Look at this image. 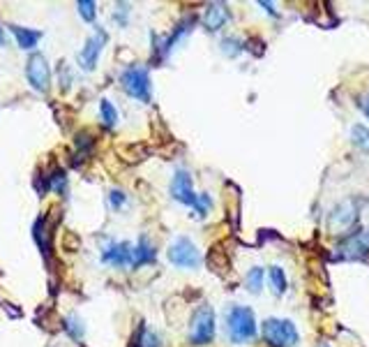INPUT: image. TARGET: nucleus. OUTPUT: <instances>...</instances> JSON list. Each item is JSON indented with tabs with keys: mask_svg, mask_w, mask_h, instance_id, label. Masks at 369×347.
I'll return each instance as SVG.
<instances>
[{
	"mask_svg": "<svg viewBox=\"0 0 369 347\" xmlns=\"http://www.w3.org/2000/svg\"><path fill=\"white\" fill-rule=\"evenodd\" d=\"M226 326H228V338L233 343H247L257 334V319H254V312L247 306H233L226 312Z\"/></svg>",
	"mask_w": 369,
	"mask_h": 347,
	"instance_id": "f257e3e1",
	"label": "nucleus"
},
{
	"mask_svg": "<svg viewBox=\"0 0 369 347\" xmlns=\"http://www.w3.org/2000/svg\"><path fill=\"white\" fill-rule=\"evenodd\" d=\"M60 218H63V211H60L58 206L49 208V213H44L42 218H37L33 227V237H35V243H37V248L42 250V255L49 259L51 255V246H54V229L58 227Z\"/></svg>",
	"mask_w": 369,
	"mask_h": 347,
	"instance_id": "f03ea898",
	"label": "nucleus"
},
{
	"mask_svg": "<svg viewBox=\"0 0 369 347\" xmlns=\"http://www.w3.org/2000/svg\"><path fill=\"white\" fill-rule=\"evenodd\" d=\"M263 338L272 347H293L298 343V329L288 319L270 317L263 322Z\"/></svg>",
	"mask_w": 369,
	"mask_h": 347,
	"instance_id": "7ed1b4c3",
	"label": "nucleus"
},
{
	"mask_svg": "<svg viewBox=\"0 0 369 347\" xmlns=\"http://www.w3.org/2000/svg\"><path fill=\"white\" fill-rule=\"evenodd\" d=\"M215 338V310L210 306H201L192 315L189 324V343L192 345H208Z\"/></svg>",
	"mask_w": 369,
	"mask_h": 347,
	"instance_id": "20e7f679",
	"label": "nucleus"
},
{
	"mask_svg": "<svg viewBox=\"0 0 369 347\" xmlns=\"http://www.w3.org/2000/svg\"><path fill=\"white\" fill-rule=\"evenodd\" d=\"M122 91H125L129 98L151 102V79H148V69L131 65L127 67L120 76Z\"/></svg>",
	"mask_w": 369,
	"mask_h": 347,
	"instance_id": "39448f33",
	"label": "nucleus"
},
{
	"mask_svg": "<svg viewBox=\"0 0 369 347\" xmlns=\"http://www.w3.org/2000/svg\"><path fill=\"white\" fill-rule=\"evenodd\" d=\"M337 259H369V229L348 234L337 246Z\"/></svg>",
	"mask_w": 369,
	"mask_h": 347,
	"instance_id": "423d86ee",
	"label": "nucleus"
},
{
	"mask_svg": "<svg viewBox=\"0 0 369 347\" xmlns=\"http://www.w3.org/2000/svg\"><path fill=\"white\" fill-rule=\"evenodd\" d=\"M25 79L37 93H49L51 89V67L42 54H33L25 63Z\"/></svg>",
	"mask_w": 369,
	"mask_h": 347,
	"instance_id": "0eeeda50",
	"label": "nucleus"
},
{
	"mask_svg": "<svg viewBox=\"0 0 369 347\" xmlns=\"http://www.w3.org/2000/svg\"><path fill=\"white\" fill-rule=\"evenodd\" d=\"M107 40H109V35L104 28H98L90 35V38L86 40L83 49L78 51V65H81V69H86V72H93L95 65H98L100 56H102V51H104V45H107Z\"/></svg>",
	"mask_w": 369,
	"mask_h": 347,
	"instance_id": "6e6552de",
	"label": "nucleus"
},
{
	"mask_svg": "<svg viewBox=\"0 0 369 347\" xmlns=\"http://www.w3.org/2000/svg\"><path fill=\"white\" fill-rule=\"evenodd\" d=\"M169 262L173 266H180V268H197L199 262H201V255H199V250L197 246L192 243L189 239H175L171 243V248H169Z\"/></svg>",
	"mask_w": 369,
	"mask_h": 347,
	"instance_id": "1a4fd4ad",
	"label": "nucleus"
},
{
	"mask_svg": "<svg viewBox=\"0 0 369 347\" xmlns=\"http://www.w3.org/2000/svg\"><path fill=\"white\" fill-rule=\"evenodd\" d=\"M358 220V206L356 202H344L339 204L335 211L328 215V232L330 234H344L353 227V222Z\"/></svg>",
	"mask_w": 369,
	"mask_h": 347,
	"instance_id": "9d476101",
	"label": "nucleus"
},
{
	"mask_svg": "<svg viewBox=\"0 0 369 347\" xmlns=\"http://www.w3.org/2000/svg\"><path fill=\"white\" fill-rule=\"evenodd\" d=\"M171 197L175 199V202L187 204V206H192V208L197 206L199 195L194 193V186H192L189 171L178 169V171L173 174V181H171Z\"/></svg>",
	"mask_w": 369,
	"mask_h": 347,
	"instance_id": "9b49d317",
	"label": "nucleus"
},
{
	"mask_svg": "<svg viewBox=\"0 0 369 347\" xmlns=\"http://www.w3.org/2000/svg\"><path fill=\"white\" fill-rule=\"evenodd\" d=\"M131 250H134V246L127 241H111L109 246L102 250V262L116 268L131 266Z\"/></svg>",
	"mask_w": 369,
	"mask_h": 347,
	"instance_id": "f8f14e48",
	"label": "nucleus"
},
{
	"mask_svg": "<svg viewBox=\"0 0 369 347\" xmlns=\"http://www.w3.org/2000/svg\"><path fill=\"white\" fill-rule=\"evenodd\" d=\"M228 16H231V12H228V7L224 3H210L206 7L204 23L208 30H219L228 21Z\"/></svg>",
	"mask_w": 369,
	"mask_h": 347,
	"instance_id": "ddd939ff",
	"label": "nucleus"
},
{
	"mask_svg": "<svg viewBox=\"0 0 369 347\" xmlns=\"http://www.w3.org/2000/svg\"><path fill=\"white\" fill-rule=\"evenodd\" d=\"M208 268L217 275H226L231 271V257L222 246H213L208 253Z\"/></svg>",
	"mask_w": 369,
	"mask_h": 347,
	"instance_id": "4468645a",
	"label": "nucleus"
},
{
	"mask_svg": "<svg viewBox=\"0 0 369 347\" xmlns=\"http://www.w3.org/2000/svg\"><path fill=\"white\" fill-rule=\"evenodd\" d=\"M155 257H157L155 246L146 237H141L136 246H134V250H131V268H139V266H144V264H151V262H155Z\"/></svg>",
	"mask_w": 369,
	"mask_h": 347,
	"instance_id": "2eb2a0df",
	"label": "nucleus"
},
{
	"mask_svg": "<svg viewBox=\"0 0 369 347\" xmlns=\"http://www.w3.org/2000/svg\"><path fill=\"white\" fill-rule=\"evenodd\" d=\"M12 35L16 38V45L21 49L30 51L37 47V42L42 40V33L40 30H33V28H21V25H10Z\"/></svg>",
	"mask_w": 369,
	"mask_h": 347,
	"instance_id": "dca6fc26",
	"label": "nucleus"
},
{
	"mask_svg": "<svg viewBox=\"0 0 369 347\" xmlns=\"http://www.w3.org/2000/svg\"><path fill=\"white\" fill-rule=\"evenodd\" d=\"M129 347H162V345H160V336H157L155 331H151L146 324H141L136 329L134 338H131Z\"/></svg>",
	"mask_w": 369,
	"mask_h": 347,
	"instance_id": "f3484780",
	"label": "nucleus"
},
{
	"mask_svg": "<svg viewBox=\"0 0 369 347\" xmlns=\"http://www.w3.org/2000/svg\"><path fill=\"white\" fill-rule=\"evenodd\" d=\"M100 118L104 127H116L118 125V109L113 107L109 100H100Z\"/></svg>",
	"mask_w": 369,
	"mask_h": 347,
	"instance_id": "a211bd4d",
	"label": "nucleus"
},
{
	"mask_svg": "<svg viewBox=\"0 0 369 347\" xmlns=\"http://www.w3.org/2000/svg\"><path fill=\"white\" fill-rule=\"evenodd\" d=\"M268 280H270V288H272V292H275V294H284L286 292V275H284L282 266H270Z\"/></svg>",
	"mask_w": 369,
	"mask_h": 347,
	"instance_id": "6ab92c4d",
	"label": "nucleus"
},
{
	"mask_svg": "<svg viewBox=\"0 0 369 347\" xmlns=\"http://www.w3.org/2000/svg\"><path fill=\"white\" fill-rule=\"evenodd\" d=\"M63 329L69 334V338H74V341H81L83 334H86V326H83V322H81V317H76V315L65 317Z\"/></svg>",
	"mask_w": 369,
	"mask_h": 347,
	"instance_id": "aec40b11",
	"label": "nucleus"
},
{
	"mask_svg": "<svg viewBox=\"0 0 369 347\" xmlns=\"http://www.w3.org/2000/svg\"><path fill=\"white\" fill-rule=\"evenodd\" d=\"M65 186H67V176H65V169H54L47 176V190L51 188V190H56V193H63L65 190Z\"/></svg>",
	"mask_w": 369,
	"mask_h": 347,
	"instance_id": "412c9836",
	"label": "nucleus"
},
{
	"mask_svg": "<svg viewBox=\"0 0 369 347\" xmlns=\"http://www.w3.org/2000/svg\"><path fill=\"white\" fill-rule=\"evenodd\" d=\"M351 139H353V144L358 146V149L369 151V127L356 125L353 130H351Z\"/></svg>",
	"mask_w": 369,
	"mask_h": 347,
	"instance_id": "4be33fe9",
	"label": "nucleus"
},
{
	"mask_svg": "<svg viewBox=\"0 0 369 347\" xmlns=\"http://www.w3.org/2000/svg\"><path fill=\"white\" fill-rule=\"evenodd\" d=\"M120 155L127 162H141L148 155V149H146V146H141V144H136V146H127V149H122Z\"/></svg>",
	"mask_w": 369,
	"mask_h": 347,
	"instance_id": "5701e85b",
	"label": "nucleus"
},
{
	"mask_svg": "<svg viewBox=\"0 0 369 347\" xmlns=\"http://www.w3.org/2000/svg\"><path fill=\"white\" fill-rule=\"evenodd\" d=\"M247 290L250 292H254V294H259L261 292V288H263V268L261 266H254L252 271L247 273Z\"/></svg>",
	"mask_w": 369,
	"mask_h": 347,
	"instance_id": "b1692460",
	"label": "nucleus"
},
{
	"mask_svg": "<svg viewBox=\"0 0 369 347\" xmlns=\"http://www.w3.org/2000/svg\"><path fill=\"white\" fill-rule=\"evenodd\" d=\"M76 10L86 21H95V16H98V3H93V0H78Z\"/></svg>",
	"mask_w": 369,
	"mask_h": 347,
	"instance_id": "393cba45",
	"label": "nucleus"
},
{
	"mask_svg": "<svg viewBox=\"0 0 369 347\" xmlns=\"http://www.w3.org/2000/svg\"><path fill=\"white\" fill-rule=\"evenodd\" d=\"M125 202H127V195L122 193V190H111L109 193V204H111V208H116V211L125 206Z\"/></svg>",
	"mask_w": 369,
	"mask_h": 347,
	"instance_id": "a878e982",
	"label": "nucleus"
},
{
	"mask_svg": "<svg viewBox=\"0 0 369 347\" xmlns=\"http://www.w3.org/2000/svg\"><path fill=\"white\" fill-rule=\"evenodd\" d=\"M127 14H129V5L127 3H118L116 12H113V19H116V23L125 25L127 23Z\"/></svg>",
	"mask_w": 369,
	"mask_h": 347,
	"instance_id": "bb28decb",
	"label": "nucleus"
},
{
	"mask_svg": "<svg viewBox=\"0 0 369 347\" xmlns=\"http://www.w3.org/2000/svg\"><path fill=\"white\" fill-rule=\"evenodd\" d=\"M210 197L208 195H199V202H197V206H194V211L199 213V218H204V215L208 213V208H210Z\"/></svg>",
	"mask_w": 369,
	"mask_h": 347,
	"instance_id": "cd10ccee",
	"label": "nucleus"
},
{
	"mask_svg": "<svg viewBox=\"0 0 369 347\" xmlns=\"http://www.w3.org/2000/svg\"><path fill=\"white\" fill-rule=\"evenodd\" d=\"M222 47H224L226 56H238L240 54V42H235V40H224Z\"/></svg>",
	"mask_w": 369,
	"mask_h": 347,
	"instance_id": "c85d7f7f",
	"label": "nucleus"
},
{
	"mask_svg": "<svg viewBox=\"0 0 369 347\" xmlns=\"http://www.w3.org/2000/svg\"><path fill=\"white\" fill-rule=\"evenodd\" d=\"M78 246H81V239L76 237V234H72V232H67V237H65V248L67 250H78Z\"/></svg>",
	"mask_w": 369,
	"mask_h": 347,
	"instance_id": "c756f323",
	"label": "nucleus"
},
{
	"mask_svg": "<svg viewBox=\"0 0 369 347\" xmlns=\"http://www.w3.org/2000/svg\"><path fill=\"white\" fill-rule=\"evenodd\" d=\"M363 109H365V114L369 116V98H365V102H363Z\"/></svg>",
	"mask_w": 369,
	"mask_h": 347,
	"instance_id": "7c9ffc66",
	"label": "nucleus"
},
{
	"mask_svg": "<svg viewBox=\"0 0 369 347\" xmlns=\"http://www.w3.org/2000/svg\"><path fill=\"white\" fill-rule=\"evenodd\" d=\"M5 45V35H3V30H0V47Z\"/></svg>",
	"mask_w": 369,
	"mask_h": 347,
	"instance_id": "2f4dec72",
	"label": "nucleus"
},
{
	"mask_svg": "<svg viewBox=\"0 0 369 347\" xmlns=\"http://www.w3.org/2000/svg\"><path fill=\"white\" fill-rule=\"evenodd\" d=\"M321 347H328V345H321Z\"/></svg>",
	"mask_w": 369,
	"mask_h": 347,
	"instance_id": "473e14b6",
	"label": "nucleus"
}]
</instances>
